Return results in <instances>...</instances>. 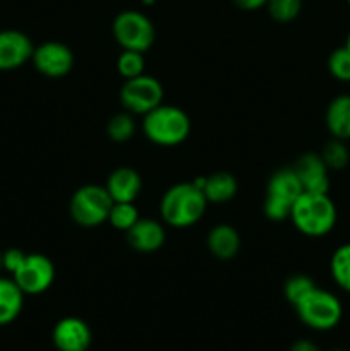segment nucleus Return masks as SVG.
<instances>
[{
	"mask_svg": "<svg viewBox=\"0 0 350 351\" xmlns=\"http://www.w3.org/2000/svg\"><path fill=\"white\" fill-rule=\"evenodd\" d=\"M292 225L309 239H323L335 230L338 209L329 194L302 192L290 211Z\"/></svg>",
	"mask_w": 350,
	"mask_h": 351,
	"instance_id": "nucleus-1",
	"label": "nucleus"
},
{
	"mask_svg": "<svg viewBox=\"0 0 350 351\" xmlns=\"http://www.w3.org/2000/svg\"><path fill=\"white\" fill-rule=\"evenodd\" d=\"M208 201L199 187L192 182L172 185L160 201V216L168 226L189 228L205 216Z\"/></svg>",
	"mask_w": 350,
	"mask_h": 351,
	"instance_id": "nucleus-2",
	"label": "nucleus"
},
{
	"mask_svg": "<svg viewBox=\"0 0 350 351\" xmlns=\"http://www.w3.org/2000/svg\"><path fill=\"white\" fill-rule=\"evenodd\" d=\"M143 134L161 147H175L191 134V117L175 105H158L143 115Z\"/></svg>",
	"mask_w": 350,
	"mask_h": 351,
	"instance_id": "nucleus-3",
	"label": "nucleus"
},
{
	"mask_svg": "<svg viewBox=\"0 0 350 351\" xmlns=\"http://www.w3.org/2000/svg\"><path fill=\"white\" fill-rule=\"evenodd\" d=\"M302 324L314 331H329L340 324L343 305L340 298L325 288L314 287L294 305Z\"/></svg>",
	"mask_w": 350,
	"mask_h": 351,
	"instance_id": "nucleus-4",
	"label": "nucleus"
},
{
	"mask_svg": "<svg viewBox=\"0 0 350 351\" xmlns=\"http://www.w3.org/2000/svg\"><path fill=\"white\" fill-rule=\"evenodd\" d=\"M304 192L294 168H280L266 184L263 213L270 221L280 223L290 218V211L299 195Z\"/></svg>",
	"mask_w": 350,
	"mask_h": 351,
	"instance_id": "nucleus-5",
	"label": "nucleus"
},
{
	"mask_svg": "<svg viewBox=\"0 0 350 351\" xmlns=\"http://www.w3.org/2000/svg\"><path fill=\"white\" fill-rule=\"evenodd\" d=\"M112 197L106 192L105 185L88 184L79 187L72 194L69 202V213L75 225L82 228H96L108 221Z\"/></svg>",
	"mask_w": 350,
	"mask_h": 351,
	"instance_id": "nucleus-6",
	"label": "nucleus"
},
{
	"mask_svg": "<svg viewBox=\"0 0 350 351\" xmlns=\"http://www.w3.org/2000/svg\"><path fill=\"white\" fill-rule=\"evenodd\" d=\"M113 40L122 50L146 53L156 40L154 24L146 14L139 10H122L112 23Z\"/></svg>",
	"mask_w": 350,
	"mask_h": 351,
	"instance_id": "nucleus-7",
	"label": "nucleus"
},
{
	"mask_svg": "<svg viewBox=\"0 0 350 351\" xmlns=\"http://www.w3.org/2000/svg\"><path fill=\"white\" fill-rule=\"evenodd\" d=\"M163 95L161 82L153 75L143 74L124 81L119 99L126 112L143 117L163 103Z\"/></svg>",
	"mask_w": 350,
	"mask_h": 351,
	"instance_id": "nucleus-8",
	"label": "nucleus"
},
{
	"mask_svg": "<svg viewBox=\"0 0 350 351\" xmlns=\"http://www.w3.org/2000/svg\"><path fill=\"white\" fill-rule=\"evenodd\" d=\"M10 276L24 295H40L54 285L55 266L45 254H26L23 264Z\"/></svg>",
	"mask_w": 350,
	"mask_h": 351,
	"instance_id": "nucleus-9",
	"label": "nucleus"
},
{
	"mask_svg": "<svg viewBox=\"0 0 350 351\" xmlns=\"http://www.w3.org/2000/svg\"><path fill=\"white\" fill-rule=\"evenodd\" d=\"M31 60L41 75L50 79L65 77L74 67V53L60 41H45L34 47Z\"/></svg>",
	"mask_w": 350,
	"mask_h": 351,
	"instance_id": "nucleus-10",
	"label": "nucleus"
},
{
	"mask_svg": "<svg viewBox=\"0 0 350 351\" xmlns=\"http://www.w3.org/2000/svg\"><path fill=\"white\" fill-rule=\"evenodd\" d=\"M294 171L301 180L304 192H318V194H329L331 177L329 168L323 161L319 153H304L295 161Z\"/></svg>",
	"mask_w": 350,
	"mask_h": 351,
	"instance_id": "nucleus-11",
	"label": "nucleus"
},
{
	"mask_svg": "<svg viewBox=\"0 0 350 351\" xmlns=\"http://www.w3.org/2000/svg\"><path fill=\"white\" fill-rule=\"evenodd\" d=\"M34 45L27 34L17 29L0 31V71H16L33 57Z\"/></svg>",
	"mask_w": 350,
	"mask_h": 351,
	"instance_id": "nucleus-12",
	"label": "nucleus"
},
{
	"mask_svg": "<svg viewBox=\"0 0 350 351\" xmlns=\"http://www.w3.org/2000/svg\"><path fill=\"white\" fill-rule=\"evenodd\" d=\"M51 341L58 351H88L93 341V332L88 322L71 315L55 324Z\"/></svg>",
	"mask_w": 350,
	"mask_h": 351,
	"instance_id": "nucleus-13",
	"label": "nucleus"
},
{
	"mask_svg": "<svg viewBox=\"0 0 350 351\" xmlns=\"http://www.w3.org/2000/svg\"><path fill=\"white\" fill-rule=\"evenodd\" d=\"M127 243L130 249L141 254H153L163 247L167 240L165 226L160 221L151 218H139L136 225L126 232Z\"/></svg>",
	"mask_w": 350,
	"mask_h": 351,
	"instance_id": "nucleus-14",
	"label": "nucleus"
},
{
	"mask_svg": "<svg viewBox=\"0 0 350 351\" xmlns=\"http://www.w3.org/2000/svg\"><path fill=\"white\" fill-rule=\"evenodd\" d=\"M105 189L113 202H134L141 194L143 180L134 168L120 167L108 175Z\"/></svg>",
	"mask_w": 350,
	"mask_h": 351,
	"instance_id": "nucleus-15",
	"label": "nucleus"
},
{
	"mask_svg": "<svg viewBox=\"0 0 350 351\" xmlns=\"http://www.w3.org/2000/svg\"><path fill=\"white\" fill-rule=\"evenodd\" d=\"M209 254L218 261H232L240 250V235L232 225L220 223L209 230L206 237Z\"/></svg>",
	"mask_w": 350,
	"mask_h": 351,
	"instance_id": "nucleus-16",
	"label": "nucleus"
},
{
	"mask_svg": "<svg viewBox=\"0 0 350 351\" xmlns=\"http://www.w3.org/2000/svg\"><path fill=\"white\" fill-rule=\"evenodd\" d=\"M325 125L335 139L350 141V95H338L328 103L325 112Z\"/></svg>",
	"mask_w": 350,
	"mask_h": 351,
	"instance_id": "nucleus-17",
	"label": "nucleus"
},
{
	"mask_svg": "<svg viewBox=\"0 0 350 351\" xmlns=\"http://www.w3.org/2000/svg\"><path fill=\"white\" fill-rule=\"evenodd\" d=\"M237 191H239V184L229 171H215L205 177L202 194L208 204H226L235 197Z\"/></svg>",
	"mask_w": 350,
	"mask_h": 351,
	"instance_id": "nucleus-18",
	"label": "nucleus"
},
{
	"mask_svg": "<svg viewBox=\"0 0 350 351\" xmlns=\"http://www.w3.org/2000/svg\"><path fill=\"white\" fill-rule=\"evenodd\" d=\"M24 305V293L12 278L0 276V326H7L17 319Z\"/></svg>",
	"mask_w": 350,
	"mask_h": 351,
	"instance_id": "nucleus-19",
	"label": "nucleus"
},
{
	"mask_svg": "<svg viewBox=\"0 0 350 351\" xmlns=\"http://www.w3.org/2000/svg\"><path fill=\"white\" fill-rule=\"evenodd\" d=\"M329 274L340 290L350 293V242L336 247L329 259Z\"/></svg>",
	"mask_w": 350,
	"mask_h": 351,
	"instance_id": "nucleus-20",
	"label": "nucleus"
},
{
	"mask_svg": "<svg viewBox=\"0 0 350 351\" xmlns=\"http://www.w3.org/2000/svg\"><path fill=\"white\" fill-rule=\"evenodd\" d=\"M319 154H321L323 161L329 168V171H342L350 165V146L347 144V141L331 137L323 146Z\"/></svg>",
	"mask_w": 350,
	"mask_h": 351,
	"instance_id": "nucleus-21",
	"label": "nucleus"
},
{
	"mask_svg": "<svg viewBox=\"0 0 350 351\" xmlns=\"http://www.w3.org/2000/svg\"><path fill=\"white\" fill-rule=\"evenodd\" d=\"M136 134V122H134V115L129 112H119L115 115L110 117L106 122V136L113 141V143H127Z\"/></svg>",
	"mask_w": 350,
	"mask_h": 351,
	"instance_id": "nucleus-22",
	"label": "nucleus"
},
{
	"mask_svg": "<svg viewBox=\"0 0 350 351\" xmlns=\"http://www.w3.org/2000/svg\"><path fill=\"white\" fill-rule=\"evenodd\" d=\"M139 219V211L134 202H113L108 215V223L119 232H127Z\"/></svg>",
	"mask_w": 350,
	"mask_h": 351,
	"instance_id": "nucleus-23",
	"label": "nucleus"
},
{
	"mask_svg": "<svg viewBox=\"0 0 350 351\" xmlns=\"http://www.w3.org/2000/svg\"><path fill=\"white\" fill-rule=\"evenodd\" d=\"M117 72L120 74V77H124V81L127 79H134L137 75L144 74V53L141 51H132V50H122L120 55L117 57Z\"/></svg>",
	"mask_w": 350,
	"mask_h": 351,
	"instance_id": "nucleus-24",
	"label": "nucleus"
},
{
	"mask_svg": "<svg viewBox=\"0 0 350 351\" xmlns=\"http://www.w3.org/2000/svg\"><path fill=\"white\" fill-rule=\"evenodd\" d=\"M329 75L340 82H350V51L343 47L335 48L326 60Z\"/></svg>",
	"mask_w": 350,
	"mask_h": 351,
	"instance_id": "nucleus-25",
	"label": "nucleus"
},
{
	"mask_svg": "<svg viewBox=\"0 0 350 351\" xmlns=\"http://www.w3.org/2000/svg\"><path fill=\"white\" fill-rule=\"evenodd\" d=\"M266 9L271 19L277 23L287 24L299 17L302 9V0H268Z\"/></svg>",
	"mask_w": 350,
	"mask_h": 351,
	"instance_id": "nucleus-26",
	"label": "nucleus"
},
{
	"mask_svg": "<svg viewBox=\"0 0 350 351\" xmlns=\"http://www.w3.org/2000/svg\"><path fill=\"white\" fill-rule=\"evenodd\" d=\"M314 287H318V285L311 276H307V274H294V276L287 278V281L283 283V295L288 304L295 305Z\"/></svg>",
	"mask_w": 350,
	"mask_h": 351,
	"instance_id": "nucleus-27",
	"label": "nucleus"
},
{
	"mask_svg": "<svg viewBox=\"0 0 350 351\" xmlns=\"http://www.w3.org/2000/svg\"><path fill=\"white\" fill-rule=\"evenodd\" d=\"M24 257H26V252H23L21 249H7L3 252V269L7 273H16L17 267L23 264Z\"/></svg>",
	"mask_w": 350,
	"mask_h": 351,
	"instance_id": "nucleus-28",
	"label": "nucleus"
},
{
	"mask_svg": "<svg viewBox=\"0 0 350 351\" xmlns=\"http://www.w3.org/2000/svg\"><path fill=\"white\" fill-rule=\"evenodd\" d=\"M232 2L242 10H257L261 7H266L268 0H232Z\"/></svg>",
	"mask_w": 350,
	"mask_h": 351,
	"instance_id": "nucleus-29",
	"label": "nucleus"
},
{
	"mask_svg": "<svg viewBox=\"0 0 350 351\" xmlns=\"http://www.w3.org/2000/svg\"><path fill=\"white\" fill-rule=\"evenodd\" d=\"M290 351H321L316 343L309 341V339H299L290 346Z\"/></svg>",
	"mask_w": 350,
	"mask_h": 351,
	"instance_id": "nucleus-30",
	"label": "nucleus"
},
{
	"mask_svg": "<svg viewBox=\"0 0 350 351\" xmlns=\"http://www.w3.org/2000/svg\"><path fill=\"white\" fill-rule=\"evenodd\" d=\"M3 269V252H0V273Z\"/></svg>",
	"mask_w": 350,
	"mask_h": 351,
	"instance_id": "nucleus-31",
	"label": "nucleus"
},
{
	"mask_svg": "<svg viewBox=\"0 0 350 351\" xmlns=\"http://www.w3.org/2000/svg\"><path fill=\"white\" fill-rule=\"evenodd\" d=\"M345 47L349 48V51H350V31H349V34H347V40H345Z\"/></svg>",
	"mask_w": 350,
	"mask_h": 351,
	"instance_id": "nucleus-32",
	"label": "nucleus"
},
{
	"mask_svg": "<svg viewBox=\"0 0 350 351\" xmlns=\"http://www.w3.org/2000/svg\"><path fill=\"white\" fill-rule=\"evenodd\" d=\"M143 2H144V3H148V5H150V3H153L154 0H143Z\"/></svg>",
	"mask_w": 350,
	"mask_h": 351,
	"instance_id": "nucleus-33",
	"label": "nucleus"
},
{
	"mask_svg": "<svg viewBox=\"0 0 350 351\" xmlns=\"http://www.w3.org/2000/svg\"><path fill=\"white\" fill-rule=\"evenodd\" d=\"M331 351H345V350H340V348H335V350H331Z\"/></svg>",
	"mask_w": 350,
	"mask_h": 351,
	"instance_id": "nucleus-34",
	"label": "nucleus"
},
{
	"mask_svg": "<svg viewBox=\"0 0 350 351\" xmlns=\"http://www.w3.org/2000/svg\"><path fill=\"white\" fill-rule=\"evenodd\" d=\"M347 3H349V7H350V0H347Z\"/></svg>",
	"mask_w": 350,
	"mask_h": 351,
	"instance_id": "nucleus-35",
	"label": "nucleus"
}]
</instances>
